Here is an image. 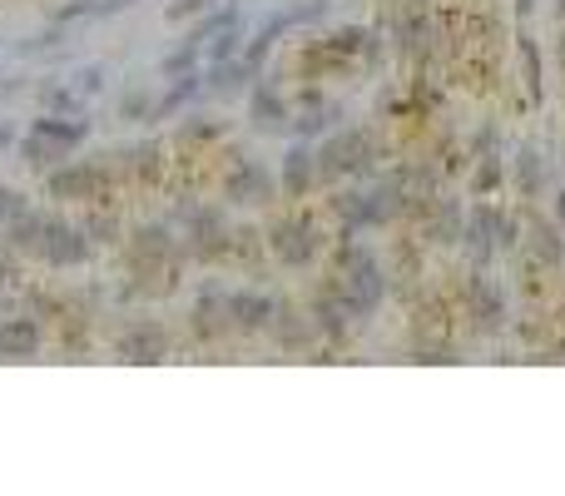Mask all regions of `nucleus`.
Returning a JSON list of instances; mask_svg holds the SVG:
<instances>
[{"label": "nucleus", "mask_w": 565, "mask_h": 496, "mask_svg": "<svg viewBox=\"0 0 565 496\" xmlns=\"http://www.w3.org/2000/svg\"><path fill=\"white\" fill-rule=\"evenodd\" d=\"M79 139H85V125H59V119H35V129H30L25 139V154L35 159V164H45L50 154H65V149H75Z\"/></svg>", "instance_id": "1"}, {"label": "nucleus", "mask_w": 565, "mask_h": 496, "mask_svg": "<svg viewBox=\"0 0 565 496\" xmlns=\"http://www.w3.org/2000/svg\"><path fill=\"white\" fill-rule=\"evenodd\" d=\"M10 139H15V134H10V129H0V149H6V144H10Z\"/></svg>", "instance_id": "4"}, {"label": "nucleus", "mask_w": 565, "mask_h": 496, "mask_svg": "<svg viewBox=\"0 0 565 496\" xmlns=\"http://www.w3.org/2000/svg\"><path fill=\"white\" fill-rule=\"evenodd\" d=\"M79 89H85V95L89 89H99V69H79Z\"/></svg>", "instance_id": "3"}, {"label": "nucleus", "mask_w": 565, "mask_h": 496, "mask_svg": "<svg viewBox=\"0 0 565 496\" xmlns=\"http://www.w3.org/2000/svg\"><path fill=\"white\" fill-rule=\"evenodd\" d=\"M35 347H40V327L35 323H0V353L30 357Z\"/></svg>", "instance_id": "2"}]
</instances>
